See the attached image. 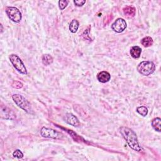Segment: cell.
Here are the masks:
<instances>
[{"label":"cell","mask_w":161,"mask_h":161,"mask_svg":"<svg viewBox=\"0 0 161 161\" xmlns=\"http://www.w3.org/2000/svg\"><path fill=\"white\" fill-rule=\"evenodd\" d=\"M142 53V49L139 46H133L130 49V54L134 59H138L140 57Z\"/></svg>","instance_id":"obj_11"},{"label":"cell","mask_w":161,"mask_h":161,"mask_svg":"<svg viewBox=\"0 0 161 161\" xmlns=\"http://www.w3.org/2000/svg\"><path fill=\"white\" fill-rule=\"evenodd\" d=\"M13 156L15 157H16L18 159H21V158H22L23 157V153L20 150H16L13 152Z\"/></svg>","instance_id":"obj_19"},{"label":"cell","mask_w":161,"mask_h":161,"mask_svg":"<svg viewBox=\"0 0 161 161\" xmlns=\"http://www.w3.org/2000/svg\"><path fill=\"white\" fill-rule=\"evenodd\" d=\"M79 22L76 20H73L69 25V30L72 33H76L79 29Z\"/></svg>","instance_id":"obj_15"},{"label":"cell","mask_w":161,"mask_h":161,"mask_svg":"<svg viewBox=\"0 0 161 161\" xmlns=\"http://www.w3.org/2000/svg\"><path fill=\"white\" fill-rule=\"evenodd\" d=\"M12 87L16 89H20L23 87V84L20 81L15 80V81H14L12 84Z\"/></svg>","instance_id":"obj_20"},{"label":"cell","mask_w":161,"mask_h":161,"mask_svg":"<svg viewBox=\"0 0 161 161\" xmlns=\"http://www.w3.org/2000/svg\"><path fill=\"white\" fill-rule=\"evenodd\" d=\"M141 43L144 47H149L151 46H152L153 44V39L150 37H146L143 38L141 40Z\"/></svg>","instance_id":"obj_13"},{"label":"cell","mask_w":161,"mask_h":161,"mask_svg":"<svg viewBox=\"0 0 161 161\" xmlns=\"http://www.w3.org/2000/svg\"><path fill=\"white\" fill-rule=\"evenodd\" d=\"M40 134L43 137L49 139H58L59 133L52 128L42 127L40 131Z\"/></svg>","instance_id":"obj_7"},{"label":"cell","mask_w":161,"mask_h":161,"mask_svg":"<svg viewBox=\"0 0 161 161\" xmlns=\"http://www.w3.org/2000/svg\"><path fill=\"white\" fill-rule=\"evenodd\" d=\"M137 111L139 114L143 116V117H146L147 115L148 110L145 106H139L137 108Z\"/></svg>","instance_id":"obj_17"},{"label":"cell","mask_w":161,"mask_h":161,"mask_svg":"<svg viewBox=\"0 0 161 161\" xmlns=\"http://www.w3.org/2000/svg\"><path fill=\"white\" fill-rule=\"evenodd\" d=\"M5 110L4 111L3 109L2 108L1 111V114H2V118H4L5 119H12V117H14V115H13L12 112L11 111L9 110L7 108L5 107Z\"/></svg>","instance_id":"obj_14"},{"label":"cell","mask_w":161,"mask_h":161,"mask_svg":"<svg viewBox=\"0 0 161 161\" xmlns=\"http://www.w3.org/2000/svg\"><path fill=\"white\" fill-rule=\"evenodd\" d=\"M111 76L109 73L106 72V71H102L97 75V79L99 80L100 83H105L108 82L110 80Z\"/></svg>","instance_id":"obj_9"},{"label":"cell","mask_w":161,"mask_h":161,"mask_svg":"<svg viewBox=\"0 0 161 161\" xmlns=\"http://www.w3.org/2000/svg\"><path fill=\"white\" fill-rule=\"evenodd\" d=\"M42 62L45 66H49L53 62V58L49 54H44L42 56Z\"/></svg>","instance_id":"obj_16"},{"label":"cell","mask_w":161,"mask_h":161,"mask_svg":"<svg viewBox=\"0 0 161 161\" xmlns=\"http://www.w3.org/2000/svg\"><path fill=\"white\" fill-rule=\"evenodd\" d=\"M6 13L9 19L15 23H19L22 20V13L19 9L15 7H7L6 9Z\"/></svg>","instance_id":"obj_5"},{"label":"cell","mask_w":161,"mask_h":161,"mask_svg":"<svg viewBox=\"0 0 161 161\" xmlns=\"http://www.w3.org/2000/svg\"><path fill=\"white\" fill-rule=\"evenodd\" d=\"M12 98L16 105L19 106L20 108L23 110L26 113H30L32 112L30 103L23 96L19 94H15L13 95Z\"/></svg>","instance_id":"obj_3"},{"label":"cell","mask_w":161,"mask_h":161,"mask_svg":"<svg viewBox=\"0 0 161 161\" xmlns=\"http://www.w3.org/2000/svg\"><path fill=\"white\" fill-rule=\"evenodd\" d=\"M69 3L68 1H66V0H64V1H59V8L61 10H63L67 6Z\"/></svg>","instance_id":"obj_18"},{"label":"cell","mask_w":161,"mask_h":161,"mask_svg":"<svg viewBox=\"0 0 161 161\" xmlns=\"http://www.w3.org/2000/svg\"><path fill=\"white\" fill-rule=\"evenodd\" d=\"M10 60L14 67L19 73L22 74H27V70H26L25 66L19 56L15 54H12L10 56Z\"/></svg>","instance_id":"obj_4"},{"label":"cell","mask_w":161,"mask_h":161,"mask_svg":"<svg viewBox=\"0 0 161 161\" xmlns=\"http://www.w3.org/2000/svg\"><path fill=\"white\" fill-rule=\"evenodd\" d=\"M127 28V23L123 19H118L112 24V30L117 33H121L123 32Z\"/></svg>","instance_id":"obj_6"},{"label":"cell","mask_w":161,"mask_h":161,"mask_svg":"<svg viewBox=\"0 0 161 161\" xmlns=\"http://www.w3.org/2000/svg\"><path fill=\"white\" fill-rule=\"evenodd\" d=\"M86 3L85 0H76V1H74V3L77 6H82L84 5V4Z\"/></svg>","instance_id":"obj_21"},{"label":"cell","mask_w":161,"mask_h":161,"mask_svg":"<svg viewBox=\"0 0 161 161\" xmlns=\"http://www.w3.org/2000/svg\"><path fill=\"white\" fill-rule=\"evenodd\" d=\"M120 132L131 149L137 152H142L143 150L142 148L139 145L136 133L132 129L128 127H122L120 128Z\"/></svg>","instance_id":"obj_1"},{"label":"cell","mask_w":161,"mask_h":161,"mask_svg":"<svg viewBox=\"0 0 161 161\" xmlns=\"http://www.w3.org/2000/svg\"><path fill=\"white\" fill-rule=\"evenodd\" d=\"M136 13V10L135 8L133 6H127L123 8V13L125 15V16H127L128 18H132L135 15Z\"/></svg>","instance_id":"obj_10"},{"label":"cell","mask_w":161,"mask_h":161,"mask_svg":"<svg viewBox=\"0 0 161 161\" xmlns=\"http://www.w3.org/2000/svg\"><path fill=\"white\" fill-rule=\"evenodd\" d=\"M65 122L73 127L79 126L80 123L77 118L72 113H67L64 118Z\"/></svg>","instance_id":"obj_8"},{"label":"cell","mask_w":161,"mask_h":161,"mask_svg":"<svg viewBox=\"0 0 161 161\" xmlns=\"http://www.w3.org/2000/svg\"><path fill=\"white\" fill-rule=\"evenodd\" d=\"M156 70V66L153 62L143 61L138 65V72L143 76H149L152 74Z\"/></svg>","instance_id":"obj_2"},{"label":"cell","mask_w":161,"mask_h":161,"mask_svg":"<svg viewBox=\"0 0 161 161\" xmlns=\"http://www.w3.org/2000/svg\"><path fill=\"white\" fill-rule=\"evenodd\" d=\"M161 120L160 118H154L152 121V126L158 132H160L161 130Z\"/></svg>","instance_id":"obj_12"}]
</instances>
